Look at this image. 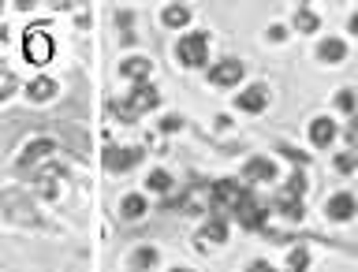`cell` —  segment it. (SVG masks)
<instances>
[{
	"mask_svg": "<svg viewBox=\"0 0 358 272\" xmlns=\"http://www.w3.org/2000/svg\"><path fill=\"white\" fill-rule=\"evenodd\" d=\"M332 138H336V123H332L329 116H317V120L310 123V142L317 145V150H324Z\"/></svg>",
	"mask_w": 358,
	"mask_h": 272,
	"instance_id": "5bb4252c",
	"label": "cell"
},
{
	"mask_svg": "<svg viewBox=\"0 0 358 272\" xmlns=\"http://www.w3.org/2000/svg\"><path fill=\"white\" fill-rule=\"evenodd\" d=\"M157 265V250L153 246H138V250L131 254V269L134 272H145V269H153Z\"/></svg>",
	"mask_w": 358,
	"mask_h": 272,
	"instance_id": "d6986e66",
	"label": "cell"
},
{
	"mask_svg": "<svg viewBox=\"0 0 358 272\" xmlns=\"http://www.w3.org/2000/svg\"><path fill=\"white\" fill-rule=\"evenodd\" d=\"M295 27H299L302 34H313V30H317V27H321V19H317V15H313V11H310V8H299V11H295Z\"/></svg>",
	"mask_w": 358,
	"mask_h": 272,
	"instance_id": "ffe728a7",
	"label": "cell"
},
{
	"mask_svg": "<svg viewBox=\"0 0 358 272\" xmlns=\"http://www.w3.org/2000/svg\"><path fill=\"white\" fill-rule=\"evenodd\" d=\"M287 194H295V198L306 194V172H295V176L287 179Z\"/></svg>",
	"mask_w": 358,
	"mask_h": 272,
	"instance_id": "d4e9b609",
	"label": "cell"
},
{
	"mask_svg": "<svg viewBox=\"0 0 358 272\" xmlns=\"http://www.w3.org/2000/svg\"><path fill=\"white\" fill-rule=\"evenodd\" d=\"M52 52H56V41H52V34L41 27H27V34H22V56H27V64H38L45 67L52 60Z\"/></svg>",
	"mask_w": 358,
	"mask_h": 272,
	"instance_id": "6da1fadb",
	"label": "cell"
},
{
	"mask_svg": "<svg viewBox=\"0 0 358 272\" xmlns=\"http://www.w3.org/2000/svg\"><path fill=\"white\" fill-rule=\"evenodd\" d=\"M336 108H340V112H355V94H351V90H340V94H336Z\"/></svg>",
	"mask_w": 358,
	"mask_h": 272,
	"instance_id": "484cf974",
	"label": "cell"
},
{
	"mask_svg": "<svg viewBox=\"0 0 358 272\" xmlns=\"http://www.w3.org/2000/svg\"><path fill=\"white\" fill-rule=\"evenodd\" d=\"M150 71H153V64L145 60V56H131V60L120 64V75L134 78V83H150Z\"/></svg>",
	"mask_w": 358,
	"mask_h": 272,
	"instance_id": "7c38bea8",
	"label": "cell"
},
{
	"mask_svg": "<svg viewBox=\"0 0 358 272\" xmlns=\"http://www.w3.org/2000/svg\"><path fill=\"white\" fill-rule=\"evenodd\" d=\"M239 78H243V64H239V60H220V64L209 71V83H213V86H235Z\"/></svg>",
	"mask_w": 358,
	"mask_h": 272,
	"instance_id": "30bf717a",
	"label": "cell"
},
{
	"mask_svg": "<svg viewBox=\"0 0 358 272\" xmlns=\"http://www.w3.org/2000/svg\"><path fill=\"white\" fill-rule=\"evenodd\" d=\"M231 217H239V224L246 231H262L265 228V217H268V209L257 201L250 190H243V198H239V206L231 209Z\"/></svg>",
	"mask_w": 358,
	"mask_h": 272,
	"instance_id": "5b68a950",
	"label": "cell"
},
{
	"mask_svg": "<svg viewBox=\"0 0 358 272\" xmlns=\"http://www.w3.org/2000/svg\"><path fill=\"white\" fill-rule=\"evenodd\" d=\"M336 172L355 176V172H358V157H355V153H340V157H336Z\"/></svg>",
	"mask_w": 358,
	"mask_h": 272,
	"instance_id": "cb8c5ba5",
	"label": "cell"
},
{
	"mask_svg": "<svg viewBox=\"0 0 358 272\" xmlns=\"http://www.w3.org/2000/svg\"><path fill=\"white\" fill-rule=\"evenodd\" d=\"M243 176L250 179V183H273V179H276L273 157H250V161L243 164Z\"/></svg>",
	"mask_w": 358,
	"mask_h": 272,
	"instance_id": "9c48e42d",
	"label": "cell"
},
{
	"mask_svg": "<svg viewBox=\"0 0 358 272\" xmlns=\"http://www.w3.org/2000/svg\"><path fill=\"white\" fill-rule=\"evenodd\" d=\"M176 272H187V269H176Z\"/></svg>",
	"mask_w": 358,
	"mask_h": 272,
	"instance_id": "1f68e13d",
	"label": "cell"
},
{
	"mask_svg": "<svg viewBox=\"0 0 358 272\" xmlns=\"http://www.w3.org/2000/svg\"><path fill=\"white\" fill-rule=\"evenodd\" d=\"M161 19H164V27H187V22H190V8L187 4H168Z\"/></svg>",
	"mask_w": 358,
	"mask_h": 272,
	"instance_id": "ac0fdd59",
	"label": "cell"
},
{
	"mask_svg": "<svg viewBox=\"0 0 358 272\" xmlns=\"http://www.w3.org/2000/svg\"><path fill=\"white\" fill-rule=\"evenodd\" d=\"M206 243H228V220L224 217H209L206 228H201V246Z\"/></svg>",
	"mask_w": 358,
	"mask_h": 272,
	"instance_id": "2e32d148",
	"label": "cell"
},
{
	"mask_svg": "<svg viewBox=\"0 0 358 272\" xmlns=\"http://www.w3.org/2000/svg\"><path fill=\"white\" fill-rule=\"evenodd\" d=\"M142 213H145V198L142 194H127V198H123V217L138 220Z\"/></svg>",
	"mask_w": 358,
	"mask_h": 272,
	"instance_id": "7402d4cb",
	"label": "cell"
},
{
	"mask_svg": "<svg viewBox=\"0 0 358 272\" xmlns=\"http://www.w3.org/2000/svg\"><path fill=\"white\" fill-rule=\"evenodd\" d=\"M347 27H351V34H355V38H358V11H355V15H351V22H347Z\"/></svg>",
	"mask_w": 358,
	"mask_h": 272,
	"instance_id": "4dcf8cb0",
	"label": "cell"
},
{
	"mask_svg": "<svg viewBox=\"0 0 358 272\" xmlns=\"http://www.w3.org/2000/svg\"><path fill=\"white\" fill-rule=\"evenodd\" d=\"M176 60L183 64V67H201L209 60V34H187L183 41L176 45Z\"/></svg>",
	"mask_w": 358,
	"mask_h": 272,
	"instance_id": "277c9868",
	"label": "cell"
},
{
	"mask_svg": "<svg viewBox=\"0 0 358 272\" xmlns=\"http://www.w3.org/2000/svg\"><path fill=\"white\" fill-rule=\"evenodd\" d=\"M138 161H142V150H120V145H108V150H105V168H108V172L123 176V172H131Z\"/></svg>",
	"mask_w": 358,
	"mask_h": 272,
	"instance_id": "ba28073f",
	"label": "cell"
},
{
	"mask_svg": "<svg viewBox=\"0 0 358 272\" xmlns=\"http://www.w3.org/2000/svg\"><path fill=\"white\" fill-rule=\"evenodd\" d=\"M235 108L239 112H250V116H257V112H265L268 108V90L262 83H254V86H246L239 97H235Z\"/></svg>",
	"mask_w": 358,
	"mask_h": 272,
	"instance_id": "52a82bcc",
	"label": "cell"
},
{
	"mask_svg": "<svg viewBox=\"0 0 358 272\" xmlns=\"http://www.w3.org/2000/svg\"><path fill=\"white\" fill-rule=\"evenodd\" d=\"M243 190L235 179H217V183L209 187V209H213V217H220V213H231L235 206H239V198H243Z\"/></svg>",
	"mask_w": 358,
	"mask_h": 272,
	"instance_id": "3957f363",
	"label": "cell"
},
{
	"mask_svg": "<svg viewBox=\"0 0 358 272\" xmlns=\"http://www.w3.org/2000/svg\"><path fill=\"white\" fill-rule=\"evenodd\" d=\"M56 90H60V86H56V78L41 75V78H34V83L27 86V97H30V101H52Z\"/></svg>",
	"mask_w": 358,
	"mask_h": 272,
	"instance_id": "9a60e30c",
	"label": "cell"
},
{
	"mask_svg": "<svg viewBox=\"0 0 358 272\" xmlns=\"http://www.w3.org/2000/svg\"><path fill=\"white\" fill-rule=\"evenodd\" d=\"M273 209H276V213H284L287 220H302V217H306V206H302V198L287 194V190H280V194L273 198Z\"/></svg>",
	"mask_w": 358,
	"mask_h": 272,
	"instance_id": "8fae6325",
	"label": "cell"
},
{
	"mask_svg": "<svg viewBox=\"0 0 358 272\" xmlns=\"http://www.w3.org/2000/svg\"><path fill=\"white\" fill-rule=\"evenodd\" d=\"M246 272H273V269H268V262H254V265L246 269Z\"/></svg>",
	"mask_w": 358,
	"mask_h": 272,
	"instance_id": "f1b7e54d",
	"label": "cell"
},
{
	"mask_svg": "<svg viewBox=\"0 0 358 272\" xmlns=\"http://www.w3.org/2000/svg\"><path fill=\"white\" fill-rule=\"evenodd\" d=\"M317 56L324 64H340L343 56H347V45L340 41V38H324L321 45H317Z\"/></svg>",
	"mask_w": 358,
	"mask_h": 272,
	"instance_id": "e0dca14e",
	"label": "cell"
},
{
	"mask_svg": "<svg viewBox=\"0 0 358 272\" xmlns=\"http://www.w3.org/2000/svg\"><path fill=\"white\" fill-rule=\"evenodd\" d=\"M56 150V142L52 138H38V142H30L27 150H22V157H19V168H34L41 161V157H49Z\"/></svg>",
	"mask_w": 358,
	"mask_h": 272,
	"instance_id": "4fadbf2b",
	"label": "cell"
},
{
	"mask_svg": "<svg viewBox=\"0 0 358 272\" xmlns=\"http://www.w3.org/2000/svg\"><path fill=\"white\" fill-rule=\"evenodd\" d=\"M347 142H351L355 150H358V116L351 120V127H347Z\"/></svg>",
	"mask_w": 358,
	"mask_h": 272,
	"instance_id": "4316f807",
	"label": "cell"
},
{
	"mask_svg": "<svg viewBox=\"0 0 358 272\" xmlns=\"http://www.w3.org/2000/svg\"><path fill=\"white\" fill-rule=\"evenodd\" d=\"M355 213H358V201H355V194H347V190H340V194H332L324 201V217L336 220V224H347Z\"/></svg>",
	"mask_w": 358,
	"mask_h": 272,
	"instance_id": "8992f818",
	"label": "cell"
},
{
	"mask_svg": "<svg viewBox=\"0 0 358 272\" xmlns=\"http://www.w3.org/2000/svg\"><path fill=\"white\" fill-rule=\"evenodd\" d=\"M145 187L157 190V194H164V190H172V176H168V172H150V176H145Z\"/></svg>",
	"mask_w": 358,
	"mask_h": 272,
	"instance_id": "603a6c76",
	"label": "cell"
},
{
	"mask_svg": "<svg viewBox=\"0 0 358 272\" xmlns=\"http://www.w3.org/2000/svg\"><path fill=\"white\" fill-rule=\"evenodd\" d=\"M161 127H164V131H179V127H183V120H179V116H168Z\"/></svg>",
	"mask_w": 358,
	"mask_h": 272,
	"instance_id": "83f0119b",
	"label": "cell"
},
{
	"mask_svg": "<svg viewBox=\"0 0 358 272\" xmlns=\"http://www.w3.org/2000/svg\"><path fill=\"white\" fill-rule=\"evenodd\" d=\"M161 105V94H157V86L153 83H134V90H131V97L123 101V105H116V116H123V120H138L142 112H150V108H157Z\"/></svg>",
	"mask_w": 358,
	"mask_h": 272,
	"instance_id": "7a4b0ae2",
	"label": "cell"
},
{
	"mask_svg": "<svg viewBox=\"0 0 358 272\" xmlns=\"http://www.w3.org/2000/svg\"><path fill=\"white\" fill-rule=\"evenodd\" d=\"M11 90H15V86H11V78H8V83H0V97H8Z\"/></svg>",
	"mask_w": 358,
	"mask_h": 272,
	"instance_id": "f546056e",
	"label": "cell"
},
{
	"mask_svg": "<svg viewBox=\"0 0 358 272\" xmlns=\"http://www.w3.org/2000/svg\"><path fill=\"white\" fill-rule=\"evenodd\" d=\"M287 269L291 272H306L310 269V250H306V246H295V250L287 254Z\"/></svg>",
	"mask_w": 358,
	"mask_h": 272,
	"instance_id": "44dd1931",
	"label": "cell"
}]
</instances>
